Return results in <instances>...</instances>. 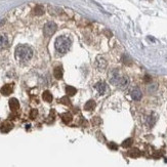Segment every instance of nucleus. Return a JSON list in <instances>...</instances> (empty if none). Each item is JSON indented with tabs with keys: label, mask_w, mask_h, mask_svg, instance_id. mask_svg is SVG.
<instances>
[{
	"label": "nucleus",
	"mask_w": 167,
	"mask_h": 167,
	"mask_svg": "<svg viewBox=\"0 0 167 167\" xmlns=\"http://www.w3.org/2000/svg\"><path fill=\"white\" fill-rule=\"evenodd\" d=\"M71 45L72 40L68 36H59L56 39V42H54L56 50L61 54L67 53L71 48Z\"/></svg>",
	"instance_id": "nucleus-1"
},
{
	"label": "nucleus",
	"mask_w": 167,
	"mask_h": 167,
	"mask_svg": "<svg viewBox=\"0 0 167 167\" xmlns=\"http://www.w3.org/2000/svg\"><path fill=\"white\" fill-rule=\"evenodd\" d=\"M15 59L20 62H28L33 56V49L28 45H19L14 51Z\"/></svg>",
	"instance_id": "nucleus-2"
},
{
	"label": "nucleus",
	"mask_w": 167,
	"mask_h": 167,
	"mask_svg": "<svg viewBox=\"0 0 167 167\" xmlns=\"http://www.w3.org/2000/svg\"><path fill=\"white\" fill-rule=\"evenodd\" d=\"M56 24L53 22H48L44 25V28H43V32H44V35L46 37H50L53 36L56 31Z\"/></svg>",
	"instance_id": "nucleus-3"
},
{
	"label": "nucleus",
	"mask_w": 167,
	"mask_h": 167,
	"mask_svg": "<svg viewBox=\"0 0 167 167\" xmlns=\"http://www.w3.org/2000/svg\"><path fill=\"white\" fill-rule=\"evenodd\" d=\"M109 79H110V82L114 85H118V83L121 79V76H120V73L117 69H114L109 73Z\"/></svg>",
	"instance_id": "nucleus-4"
},
{
	"label": "nucleus",
	"mask_w": 167,
	"mask_h": 167,
	"mask_svg": "<svg viewBox=\"0 0 167 167\" xmlns=\"http://www.w3.org/2000/svg\"><path fill=\"white\" fill-rule=\"evenodd\" d=\"M107 66H108V63H107V59L104 57L103 56H98L95 59V67L98 68V70L103 71L105 70Z\"/></svg>",
	"instance_id": "nucleus-5"
},
{
	"label": "nucleus",
	"mask_w": 167,
	"mask_h": 167,
	"mask_svg": "<svg viewBox=\"0 0 167 167\" xmlns=\"http://www.w3.org/2000/svg\"><path fill=\"white\" fill-rule=\"evenodd\" d=\"M130 96H131V98L133 101H139L143 98V93H142V91H140V88L134 87L133 89L130 91Z\"/></svg>",
	"instance_id": "nucleus-6"
},
{
	"label": "nucleus",
	"mask_w": 167,
	"mask_h": 167,
	"mask_svg": "<svg viewBox=\"0 0 167 167\" xmlns=\"http://www.w3.org/2000/svg\"><path fill=\"white\" fill-rule=\"evenodd\" d=\"M107 87H108V86H107L106 82H104V81H98L95 85V88L96 91H98V92L100 93L101 95H105V92L107 91Z\"/></svg>",
	"instance_id": "nucleus-7"
},
{
	"label": "nucleus",
	"mask_w": 167,
	"mask_h": 167,
	"mask_svg": "<svg viewBox=\"0 0 167 167\" xmlns=\"http://www.w3.org/2000/svg\"><path fill=\"white\" fill-rule=\"evenodd\" d=\"M12 90H14V87H12V84H5L1 87L0 89V92L3 95H11Z\"/></svg>",
	"instance_id": "nucleus-8"
},
{
	"label": "nucleus",
	"mask_w": 167,
	"mask_h": 167,
	"mask_svg": "<svg viewBox=\"0 0 167 167\" xmlns=\"http://www.w3.org/2000/svg\"><path fill=\"white\" fill-rule=\"evenodd\" d=\"M129 85V78L126 77V76H123L121 77V79H120V81L118 83V87L121 88V89H125L126 87H128Z\"/></svg>",
	"instance_id": "nucleus-9"
},
{
	"label": "nucleus",
	"mask_w": 167,
	"mask_h": 167,
	"mask_svg": "<svg viewBox=\"0 0 167 167\" xmlns=\"http://www.w3.org/2000/svg\"><path fill=\"white\" fill-rule=\"evenodd\" d=\"M155 123H156V116L154 114L149 115L147 118H146V124H147V126L150 127V128H152L154 125H155Z\"/></svg>",
	"instance_id": "nucleus-10"
},
{
	"label": "nucleus",
	"mask_w": 167,
	"mask_h": 167,
	"mask_svg": "<svg viewBox=\"0 0 167 167\" xmlns=\"http://www.w3.org/2000/svg\"><path fill=\"white\" fill-rule=\"evenodd\" d=\"M9 108L11 109L12 111H17L18 109L20 108V103L17 98H11L9 100Z\"/></svg>",
	"instance_id": "nucleus-11"
},
{
	"label": "nucleus",
	"mask_w": 167,
	"mask_h": 167,
	"mask_svg": "<svg viewBox=\"0 0 167 167\" xmlns=\"http://www.w3.org/2000/svg\"><path fill=\"white\" fill-rule=\"evenodd\" d=\"M53 75L56 79H62L63 78V75H64V70H63L62 67H56L54 68L53 70Z\"/></svg>",
	"instance_id": "nucleus-12"
},
{
	"label": "nucleus",
	"mask_w": 167,
	"mask_h": 167,
	"mask_svg": "<svg viewBox=\"0 0 167 167\" xmlns=\"http://www.w3.org/2000/svg\"><path fill=\"white\" fill-rule=\"evenodd\" d=\"M95 101H92V100H90V101H88L87 103L85 104V106H84V109L86 111H93L95 110Z\"/></svg>",
	"instance_id": "nucleus-13"
},
{
	"label": "nucleus",
	"mask_w": 167,
	"mask_h": 167,
	"mask_svg": "<svg viewBox=\"0 0 167 167\" xmlns=\"http://www.w3.org/2000/svg\"><path fill=\"white\" fill-rule=\"evenodd\" d=\"M73 117H72V114L69 113V112H67V113H64L62 114V120L65 122V123H70V122L72 121Z\"/></svg>",
	"instance_id": "nucleus-14"
},
{
	"label": "nucleus",
	"mask_w": 167,
	"mask_h": 167,
	"mask_svg": "<svg viewBox=\"0 0 167 167\" xmlns=\"http://www.w3.org/2000/svg\"><path fill=\"white\" fill-rule=\"evenodd\" d=\"M42 98L45 101H47V103H51L53 100V95H51L50 92H49L48 90H46V91H44L43 92V95H42Z\"/></svg>",
	"instance_id": "nucleus-15"
},
{
	"label": "nucleus",
	"mask_w": 167,
	"mask_h": 167,
	"mask_svg": "<svg viewBox=\"0 0 167 167\" xmlns=\"http://www.w3.org/2000/svg\"><path fill=\"white\" fill-rule=\"evenodd\" d=\"M77 92V89L75 87H73V86H66V93L68 96H73L75 95Z\"/></svg>",
	"instance_id": "nucleus-16"
},
{
	"label": "nucleus",
	"mask_w": 167,
	"mask_h": 167,
	"mask_svg": "<svg viewBox=\"0 0 167 167\" xmlns=\"http://www.w3.org/2000/svg\"><path fill=\"white\" fill-rule=\"evenodd\" d=\"M8 44V38H7L6 35L4 34H1L0 35V47H4Z\"/></svg>",
	"instance_id": "nucleus-17"
},
{
	"label": "nucleus",
	"mask_w": 167,
	"mask_h": 167,
	"mask_svg": "<svg viewBox=\"0 0 167 167\" xmlns=\"http://www.w3.org/2000/svg\"><path fill=\"white\" fill-rule=\"evenodd\" d=\"M128 155L130 157H133V158H136L140 156V150H137V149H131L130 151H128Z\"/></svg>",
	"instance_id": "nucleus-18"
},
{
	"label": "nucleus",
	"mask_w": 167,
	"mask_h": 167,
	"mask_svg": "<svg viewBox=\"0 0 167 167\" xmlns=\"http://www.w3.org/2000/svg\"><path fill=\"white\" fill-rule=\"evenodd\" d=\"M34 14H35L36 15H42L44 14L43 6H41V5H37V6L34 8Z\"/></svg>",
	"instance_id": "nucleus-19"
},
{
	"label": "nucleus",
	"mask_w": 167,
	"mask_h": 167,
	"mask_svg": "<svg viewBox=\"0 0 167 167\" xmlns=\"http://www.w3.org/2000/svg\"><path fill=\"white\" fill-rule=\"evenodd\" d=\"M132 143H133L132 139H127V140H125L123 143H122V147H123V148H129V147H131Z\"/></svg>",
	"instance_id": "nucleus-20"
},
{
	"label": "nucleus",
	"mask_w": 167,
	"mask_h": 167,
	"mask_svg": "<svg viewBox=\"0 0 167 167\" xmlns=\"http://www.w3.org/2000/svg\"><path fill=\"white\" fill-rule=\"evenodd\" d=\"M122 59H123V63L125 65H130L131 64V59H130V57L128 56H123V57H122Z\"/></svg>",
	"instance_id": "nucleus-21"
},
{
	"label": "nucleus",
	"mask_w": 167,
	"mask_h": 167,
	"mask_svg": "<svg viewBox=\"0 0 167 167\" xmlns=\"http://www.w3.org/2000/svg\"><path fill=\"white\" fill-rule=\"evenodd\" d=\"M61 103L64 104V105H66V106L70 105V100H69V98H68V96H64L63 98H61Z\"/></svg>",
	"instance_id": "nucleus-22"
},
{
	"label": "nucleus",
	"mask_w": 167,
	"mask_h": 167,
	"mask_svg": "<svg viewBox=\"0 0 167 167\" xmlns=\"http://www.w3.org/2000/svg\"><path fill=\"white\" fill-rule=\"evenodd\" d=\"M37 115H38V111L34 109V110H32L30 112V118L31 119H35L36 117H37Z\"/></svg>",
	"instance_id": "nucleus-23"
},
{
	"label": "nucleus",
	"mask_w": 167,
	"mask_h": 167,
	"mask_svg": "<svg viewBox=\"0 0 167 167\" xmlns=\"http://www.w3.org/2000/svg\"><path fill=\"white\" fill-rule=\"evenodd\" d=\"M92 123L93 124H100L101 123V119L100 118H98V117H96V118H95H95H92Z\"/></svg>",
	"instance_id": "nucleus-24"
},
{
	"label": "nucleus",
	"mask_w": 167,
	"mask_h": 167,
	"mask_svg": "<svg viewBox=\"0 0 167 167\" xmlns=\"http://www.w3.org/2000/svg\"><path fill=\"white\" fill-rule=\"evenodd\" d=\"M110 148H111V149H113V150H117V146L115 145L114 143H110Z\"/></svg>",
	"instance_id": "nucleus-25"
},
{
	"label": "nucleus",
	"mask_w": 167,
	"mask_h": 167,
	"mask_svg": "<svg viewBox=\"0 0 167 167\" xmlns=\"http://www.w3.org/2000/svg\"><path fill=\"white\" fill-rule=\"evenodd\" d=\"M145 81H146V82H150V81H151V77L149 76V75H147V76H145Z\"/></svg>",
	"instance_id": "nucleus-26"
}]
</instances>
